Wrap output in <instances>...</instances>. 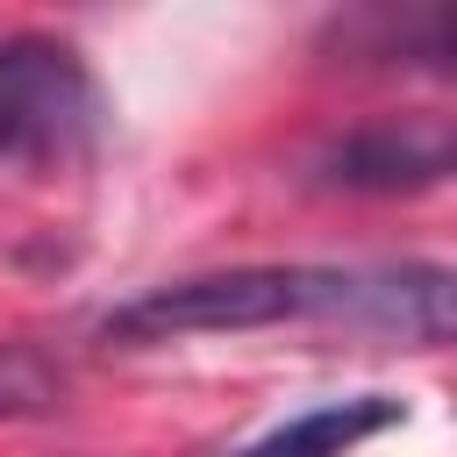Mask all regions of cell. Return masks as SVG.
Here are the masks:
<instances>
[{
    "mask_svg": "<svg viewBox=\"0 0 457 457\" xmlns=\"http://www.w3.org/2000/svg\"><path fill=\"white\" fill-rule=\"evenodd\" d=\"M107 100L93 64L57 36L0 43V164H71L100 143Z\"/></svg>",
    "mask_w": 457,
    "mask_h": 457,
    "instance_id": "2",
    "label": "cell"
},
{
    "mask_svg": "<svg viewBox=\"0 0 457 457\" xmlns=\"http://www.w3.org/2000/svg\"><path fill=\"white\" fill-rule=\"evenodd\" d=\"M314 179L328 193H428L450 179V129L443 121H364L314 150Z\"/></svg>",
    "mask_w": 457,
    "mask_h": 457,
    "instance_id": "3",
    "label": "cell"
},
{
    "mask_svg": "<svg viewBox=\"0 0 457 457\" xmlns=\"http://www.w3.org/2000/svg\"><path fill=\"white\" fill-rule=\"evenodd\" d=\"M343 321L400 336L414 350L450 343V271L443 264H386V271H350Z\"/></svg>",
    "mask_w": 457,
    "mask_h": 457,
    "instance_id": "4",
    "label": "cell"
},
{
    "mask_svg": "<svg viewBox=\"0 0 457 457\" xmlns=\"http://www.w3.org/2000/svg\"><path fill=\"white\" fill-rule=\"evenodd\" d=\"M393 421H400V407L378 400V393H364V400H343V407L286 414V421L264 428V443H286V450H307V443H364V436H378V428H393Z\"/></svg>",
    "mask_w": 457,
    "mask_h": 457,
    "instance_id": "6",
    "label": "cell"
},
{
    "mask_svg": "<svg viewBox=\"0 0 457 457\" xmlns=\"http://www.w3.org/2000/svg\"><path fill=\"white\" fill-rule=\"evenodd\" d=\"M64 364L36 343H0V421H36L64 407Z\"/></svg>",
    "mask_w": 457,
    "mask_h": 457,
    "instance_id": "7",
    "label": "cell"
},
{
    "mask_svg": "<svg viewBox=\"0 0 457 457\" xmlns=\"http://www.w3.org/2000/svg\"><path fill=\"white\" fill-rule=\"evenodd\" d=\"M350 64H421L450 71V0H350L328 29Z\"/></svg>",
    "mask_w": 457,
    "mask_h": 457,
    "instance_id": "5",
    "label": "cell"
},
{
    "mask_svg": "<svg viewBox=\"0 0 457 457\" xmlns=\"http://www.w3.org/2000/svg\"><path fill=\"white\" fill-rule=\"evenodd\" d=\"M350 271L328 264H228V271H186L164 278L121 307H107L100 336L114 350L186 343V336H243L278 321H343Z\"/></svg>",
    "mask_w": 457,
    "mask_h": 457,
    "instance_id": "1",
    "label": "cell"
}]
</instances>
